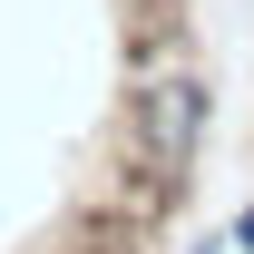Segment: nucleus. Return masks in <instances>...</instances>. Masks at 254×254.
<instances>
[{
	"label": "nucleus",
	"mask_w": 254,
	"mask_h": 254,
	"mask_svg": "<svg viewBox=\"0 0 254 254\" xmlns=\"http://www.w3.org/2000/svg\"><path fill=\"white\" fill-rule=\"evenodd\" d=\"M205 127H215V88H205V68H186L176 49L137 59V78H127V166L147 176V195H176V186L195 176Z\"/></svg>",
	"instance_id": "f257e3e1"
},
{
	"label": "nucleus",
	"mask_w": 254,
	"mask_h": 254,
	"mask_svg": "<svg viewBox=\"0 0 254 254\" xmlns=\"http://www.w3.org/2000/svg\"><path fill=\"white\" fill-rule=\"evenodd\" d=\"M225 245H235V254H254V205L235 215V235H225Z\"/></svg>",
	"instance_id": "f03ea898"
},
{
	"label": "nucleus",
	"mask_w": 254,
	"mask_h": 254,
	"mask_svg": "<svg viewBox=\"0 0 254 254\" xmlns=\"http://www.w3.org/2000/svg\"><path fill=\"white\" fill-rule=\"evenodd\" d=\"M186 254H225V235H205V245H186Z\"/></svg>",
	"instance_id": "7ed1b4c3"
}]
</instances>
